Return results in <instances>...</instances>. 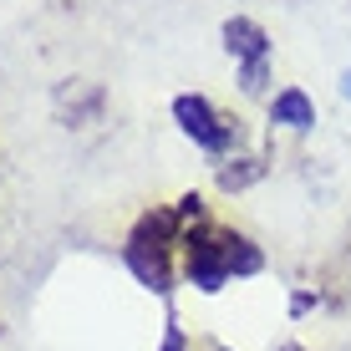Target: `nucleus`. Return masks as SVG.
I'll return each mask as SVG.
<instances>
[{"instance_id":"1","label":"nucleus","mask_w":351,"mask_h":351,"mask_svg":"<svg viewBox=\"0 0 351 351\" xmlns=\"http://www.w3.org/2000/svg\"><path fill=\"white\" fill-rule=\"evenodd\" d=\"M193 219H204L199 193L178 199V209H153V214L138 219V229H132V239H128V265L148 290H158V295L173 290V250L184 245V229Z\"/></svg>"},{"instance_id":"4","label":"nucleus","mask_w":351,"mask_h":351,"mask_svg":"<svg viewBox=\"0 0 351 351\" xmlns=\"http://www.w3.org/2000/svg\"><path fill=\"white\" fill-rule=\"evenodd\" d=\"M224 46H229V56H234L239 66L270 62V36H265L250 16H229V21H224Z\"/></svg>"},{"instance_id":"3","label":"nucleus","mask_w":351,"mask_h":351,"mask_svg":"<svg viewBox=\"0 0 351 351\" xmlns=\"http://www.w3.org/2000/svg\"><path fill=\"white\" fill-rule=\"evenodd\" d=\"M173 117H178V128H184L204 153H229V148H234V138H239L234 117H219V112H214V102H209V97H199V92L173 97Z\"/></svg>"},{"instance_id":"7","label":"nucleus","mask_w":351,"mask_h":351,"mask_svg":"<svg viewBox=\"0 0 351 351\" xmlns=\"http://www.w3.org/2000/svg\"><path fill=\"white\" fill-rule=\"evenodd\" d=\"M341 97H346V102H351V71H346V77H341Z\"/></svg>"},{"instance_id":"2","label":"nucleus","mask_w":351,"mask_h":351,"mask_svg":"<svg viewBox=\"0 0 351 351\" xmlns=\"http://www.w3.org/2000/svg\"><path fill=\"white\" fill-rule=\"evenodd\" d=\"M260 250L250 245L245 234H234V229H219V224H209V219H193L184 229V270H189V280L199 285V290H224L234 275H255L260 270Z\"/></svg>"},{"instance_id":"5","label":"nucleus","mask_w":351,"mask_h":351,"mask_svg":"<svg viewBox=\"0 0 351 351\" xmlns=\"http://www.w3.org/2000/svg\"><path fill=\"white\" fill-rule=\"evenodd\" d=\"M270 123H280V128H295V132H306L311 123H316V107H311V97L300 92V87H285L280 97L270 102Z\"/></svg>"},{"instance_id":"6","label":"nucleus","mask_w":351,"mask_h":351,"mask_svg":"<svg viewBox=\"0 0 351 351\" xmlns=\"http://www.w3.org/2000/svg\"><path fill=\"white\" fill-rule=\"evenodd\" d=\"M163 351H189V346H184V331H178V326H168V336H163Z\"/></svg>"}]
</instances>
